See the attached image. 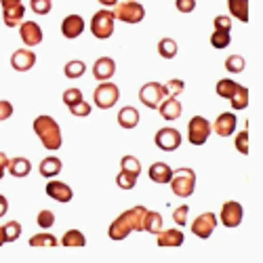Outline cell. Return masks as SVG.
I'll list each match as a JSON object with an SVG mask.
<instances>
[{
    "label": "cell",
    "instance_id": "1",
    "mask_svg": "<svg viewBox=\"0 0 263 263\" xmlns=\"http://www.w3.org/2000/svg\"><path fill=\"white\" fill-rule=\"evenodd\" d=\"M145 213H147V209L143 204H137L133 209L120 213L112 221V226H109L107 236L112 240H124V238H128V234H133V232H143Z\"/></svg>",
    "mask_w": 263,
    "mask_h": 263
},
{
    "label": "cell",
    "instance_id": "2",
    "mask_svg": "<svg viewBox=\"0 0 263 263\" xmlns=\"http://www.w3.org/2000/svg\"><path fill=\"white\" fill-rule=\"evenodd\" d=\"M34 133L40 139V143L45 145V149H49V152H57L63 143L61 128H59L57 120L47 116V114H42L34 120Z\"/></svg>",
    "mask_w": 263,
    "mask_h": 263
},
{
    "label": "cell",
    "instance_id": "3",
    "mask_svg": "<svg viewBox=\"0 0 263 263\" xmlns=\"http://www.w3.org/2000/svg\"><path fill=\"white\" fill-rule=\"evenodd\" d=\"M171 190L179 198H190L196 190V173L192 168H177L173 171V177L168 181Z\"/></svg>",
    "mask_w": 263,
    "mask_h": 263
},
{
    "label": "cell",
    "instance_id": "4",
    "mask_svg": "<svg viewBox=\"0 0 263 263\" xmlns=\"http://www.w3.org/2000/svg\"><path fill=\"white\" fill-rule=\"evenodd\" d=\"M114 28H116V17L109 9H101L93 15L91 19V32L95 38L99 40H105L114 34Z\"/></svg>",
    "mask_w": 263,
    "mask_h": 263
},
{
    "label": "cell",
    "instance_id": "5",
    "mask_svg": "<svg viewBox=\"0 0 263 263\" xmlns=\"http://www.w3.org/2000/svg\"><path fill=\"white\" fill-rule=\"evenodd\" d=\"M114 17L120 19L122 24H141L145 19V9L143 5H139L137 0H124V3H118L116 5V11H114Z\"/></svg>",
    "mask_w": 263,
    "mask_h": 263
},
{
    "label": "cell",
    "instance_id": "6",
    "mask_svg": "<svg viewBox=\"0 0 263 263\" xmlns=\"http://www.w3.org/2000/svg\"><path fill=\"white\" fill-rule=\"evenodd\" d=\"M120 99V91H118V86L114 82H109V80H103L97 89H95V95H93V101L99 109H109V107H114Z\"/></svg>",
    "mask_w": 263,
    "mask_h": 263
},
{
    "label": "cell",
    "instance_id": "7",
    "mask_svg": "<svg viewBox=\"0 0 263 263\" xmlns=\"http://www.w3.org/2000/svg\"><path fill=\"white\" fill-rule=\"evenodd\" d=\"M164 97H168V93H166V86L160 84V82H147V84L141 86V91H139L141 103L149 109H158V105L162 103Z\"/></svg>",
    "mask_w": 263,
    "mask_h": 263
},
{
    "label": "cell",
    "instance_id": "8",
    "mask_svg": "<svg viewBox=\"0 0 263 263\" xmlns=\"http://www.w3.org/2000/svg\"><path fill=\"white\" fill-rule=\"evenodd\" d=\"M211 124L204 116H194L187 124V139L192 145H204L211 137Z\"/></svg>",
    "mask_w": 263,
    "mask_h": 263
},
{
    "label": "cell",
    "instance_id": "9",
    "mask_svg": "<svg viewBox=\"0 0 263 263\" xmlns=\"http://www.w3.org/2000/svg\"><path fill=\"white\" fill-rule=\"evenodd\" d=\"M181 133L177 128H173V126H164L160 130H156V137H154V143L162 149V152H175V149H179L181 147Z\"/></svg>",
    "mask_w": 263,
    "mask_h": 263
},
{
    "label": "cell",
    "instance_id": "10",
    "mask_svg": "<svg viewBox=\"0 0 263 263\" xmlns=\"http://www.w3.org/2000/svg\"><path fill=\"white\" fill-rule=\"evenodd\" d=\"M217 223H219V219H217V215L215 213H202V215H198L192 221V234L194 236H198V238H202V240H206V238H211V234L215 232V228H217Z\"/></svg>",
    "mask_w": 263,
    "mask_h": 263
},
{
    "label": "cell",
    "instance_id": "11",
    "mask_svg": "<svg viewBox=\"0 0 263 263\" xmlns=\"http://www.w3.org/2000/svg\"><path fill=\"white\" fill-rule=\"evenodd\" d=\"M242 217H245V211H242V204L236 202V200H230L221 206V215L217 219L221 221L226 228H238L242 223Z\"/></svg>",
    "mask_w": 263,
    "mask_h": 263
},
{
    "label": "cell",
    "instance_id": "12",
    "mask_svg": "<svg viewBox=\"0 0 263 263\" xmlns=\"http://www.w3.org/2000/svg\"><path fill=\"white\" fill-rule=\"evenodd\" d=\"M19 38L24 40V45L28 49H32V47L40 45L45 36H42V30H40V26L36 24V21H21L19 24Z\"/></svg>",
    "mask_w": 263,
    "mask_h": 263
},
{
    "label": "cell",
    "instance_id": "13",
    "mask_svg": "<svg viewBox=\"0 0 263 263\" xmlns=\"http://www.w3.org/2000/svg\"><path fill=\"white\" fill-rule=\"evenodd\" d=\"M47 196H49L51 200H55V202H63L65 204V202H70L74 198V192H72V187L68 183L49 179V183H47Z\"/></svg>",
    "mask_w": 263,
    "mask_h": 263
},
{
    "label": "cell",
    "instance_id": "14",
    "mask_svg": "<svg viewBox=\"0 0 263 263\" xmlns=\"http://www.w3.org/2000/svg\"><path fill=\"white\" fill-rule=\"evenodd\" d=\"M158 112H160V116H162L164 120L173 122V120L181 118V114H183V105H181V101H179L177 97L168 95V97H164L162 103L158 105Z\"/></svg>",
    "mask_w": 263,
    "mask_h": 263
},
{
    "label": "cell",
    "instance_id": "15",
    "mask_svg": "<svg viewBox=\"0 0 263 263\" xmlns=\"http://www.w3.org/2000/svg\"><path fill=\"white\" fill-rule=\"evenodd\" d=\"M183 232L181 230H175V228H171V230H160L158 234H156V242H158V247L160 249H177V247H181L183 245Z\"/></svg>",
    "mask_w": 263,
    "mask_h": 263
},
{
    "label": "cell",
    "instance_id": "16",
    "mask_svg": "<svg viewBox=\"0 0 263 263\" xmlns=\"http://www.w3.org/2000/svg\"><path fill=\"white\" fill-rule=\"evenodd\" d=\"M34 63H36V55H34V51H30V49H17V51L11 55V65H13V70H17V72H28V70H32Z\"/></svg>",
    "mask_w": 263,
    "mask_h": 263
},
{
    "label": "cell",
    "instance_id": "17",
    "mask_svg": "<svg viewBox=\"0 0 263 263\" xmlns=\"http://www.w3.org/2000/svg\"><path fill=\"white\" fill-rule=\"evenodd\" d=\"M236 124H238L236 116H234L232 112H223V114H219V116H217L215 126H211V128L215 130L219 137H230V135L236 133Z\"/></svg>",
    "mask_w": 263,
    "mask_h": 263
},
{
    "label": "cell",
    "instance_id": "18",
    "mask_svg": "<svg viewBox=\"0 0 263 263\" xmlns=\"http://www.w3.org/2000/svg\"><path fill=\"white\" fill-rule=\"evenodd\" d=\"M84 19L80 15H68L63 19V24H61V34L68 38V40H74L78 38L82 32H84Z\"/></svg>",
    "mask_w": 263,
    "mask_h": 263
},
{
    "label": "cell",
    "instance_id": "19",
    "mask_svg": "<svg viewBox=\"0 0 263 263\" xmlns=\"http://www.w3.org/2000/svg\"><path fill=\"white\" fill-rule=\"evenodd\" d=\"M114 74H116V61H114L112 57H99V59L95 61V65H93V76H95L99 82L109 80Z\"/></svg>",
    "mask_w": 263,
    "mask_h": 263
},
{
    "label": "cell",
    "instance_id": "20",
    "mask_svg": "<svg viewBox=\"0 0 263 263\" xmlns=\"http://www.w3.org/2000/svg\"><path fill=\"white\" fill-rule=\"evenodd\" d=\"M147 175H149V179L154 181V183L164 185V183H168L171 177H173V168H171L166 162H154V164L149 166Z\"/></svg>",
    "mask_w": 263,
    "mask_h": 263
},
{
    "label": "cell",
    "instance_id": "21",
    "mask_svg": "<svg viewBox=\"0 0 263 263\" xmlns=\"http://www.w3.org/2000/svg\"><path fill=\"white\" fill-rule=\"evenodd\" d=\"M26 17V7L24 5H15V7H7L3 9V19H5V26L7 28H19V24L24 21Z\"/></svg>",
    "mask_w": 263,
    "mask_h": 263
},
{
    "label": "cell",
    "instance_id": "22",
    "mask_svg": "<svg viewBox=\"0 0 263 263\" xmlns=\"http://www.w3.org/2000/svg\"><path fill=\"white\" fill-rule=\"evenodd\" d=\"M61 168H63V162H61L57 156H47L45 160L40 162V166H38V173L42 175V177L53 179V177H57V175L61 173Z\"/></svg>",
    "mask_w": 263,
    "mask_h": 263
},
{
    "label": "cell",
    "instance_id": "23",
    "mask_svg": "<svg viewBox=\"0 0 263 263\" xmlns=\"http://www.w3.org/2000/svg\"><path fill=\"white\" fill-rule=\"evenodd\" d=\"M7 171L13 175V177L21 179V177H28L30 171H32V162L28 158H11L7 164Z\"/></svg>",
    "mask_w": 263,
    "mask_h": 263
},
{
    "label": "cell",
    "instance_id": "24",
    "mask_svg": "<svg viewBox=\"0 0 263 263\" xmlns=\"http://www.w3.org/2000/svg\"><path fill=\"white\" fill-rule=\"evenodd\" d=\"M118 124H120L122 128H126V130L135 128V126L139 124V112H137L135 107H130V105L122 107L120 112H118Z\"/></svg>",
    "mask_w": 263,
    "mask_h": 263
},
{
    "label": "cell",
    "instance_id": "25",
    "mask_svg": "<svg viewBox=\"0 0 263 263\" xmlns=\"http://www.w3.org/2000/svg\"><path fill=\"white\" fill-rule=\"evenodd\" d=\"M228 9L232 17L240 19L242 24H249V0H228Z\"/></svg>",
    "mask_w": 263,
    "mask_h": 263
},
{
    "label": "cell",
    "instance_id": "26",
    "mask_svg": "<svg viewBox=\"0 0 263 263\" xmlns=\"http://www.w3.org/2000/svg\"><path fill=\"white\" fill-rule=\"evenodd\" d=\"M86 245V238L80 230H68L63 236H61V247H68V249H80Z\"/></svg>",
    "mask_w": 263,
    "mask_h": 263
},
{
    "label": "cell",
    "instance_id": "27",
    "mask_svg": "<svg viewBox=\"0 0 263 263\" xmlns=\"http://www.w3.org/2000/svg\"><path fill=\"white\" fill-rule=\"evenodd\" d=\"M160 230H162V215L156 211H147L143 219V232H149L156 236Z\"/></svg>",
    "mask_w": 263,
    "mask_h": 263
},
{
    "label": "cell",
    "instance_id": "28",
    "mask_svg": "<svg viewBox=\"0 0 263 263\" xmlns=\"http://www.w3.org/2000/svg\"><path fill=\"white\" fill-rule=\"evenodd\" d=\"M249 97H251V93H249L247 86L238 84V89H236L234 95L230 97V103H232L234 109H245V107H249Z\"/></svg>",
    "mask_w": 263,
    "mask_h": 263
},
{
    "label": "cell",
    "instance_id": "29",
    "mask_svg": "<svg viewBox=\"0 0 263 263\" xmlns=\"http://www.w3.org/2000/svg\"><path fill=\"white\" fill-rule=\"evenodd\" d=\"M177 51H179V47L173 38H162L158 42V53H160L162 59H175L177 57Z\"/></svg>",
    "mask_w": 263,
    "mask_h": 263
},
{
    "label": "cell",
    "instance_id": "30",
    "mask_svg": "<svg viewBox=\"0 0 263 263\" xmlns=\"http://www.w3.org/2000/svg\"><path fill=\"white\" fill-rule=\"evenodd\" d=\"M65 76H68L70 80H76V78H82L84 72H86V63L80 61V59H74V61H68L65 63V68H63Z\"/></svg>",
    "mask_w": 263,
    "mask_h": 263
},
{
    "label": "cell",
    "instance_id": "31",
    "mask_svg": "<svg viewBox=\"0 0 263 263\" xmlns=\"http://www.w3.org/2000/svg\"><path fill=\"white\" fill-rule=\"evenodd\" d=\"M232 45V36L230 32H221V30H215L211 34V47L213 49H228Z\"/></svg>",
    "mask_w": 263,
    "mask_h": 263
},
{
    "label": "cell",
    "instance_id": "32",
    "mask_svg": "<svg viewBox=\"0 0 263 263\" xmlns=\"http://www.w3.org/2000/svg\"><path fill=\"white\" fill-rule=\"evenodd\" d=\"M238 89V82L236 80H230V78H223L217 82V95L221 99H230L234 95V91Z\"/></svg>",
    "mask_w": 263,
    "mask_h": 263
},
{
    "label": "cell",
    "instance_id": "33",
    "mask_svg": "<svg viewBox=\"0 0 263 263\" xmlns=\"http://www.w3.org/2000/svg\"><path fill=\"white\" fill-rule=\"evenodd\" d=\"M0 228H3L5 242H15V240L21 236V223L19 221H7L5 226H0Z\"/></svg>",
    "mask_w": 263,
    "mask_h": 263
},
{
    "label": "cell",
    "instance_id": "34",
    "mask_svg": "<svg viewBox=\"0 0 263 263\" xmlns=\"http://www.w3.org/2000/svg\"><path fill=\"white\" fill-rule=\"evenodd\" d=\"M30 247H34V249H38V247L53 249V247H57V238L53 234H36V236L30 238Z\"/></svg>",
    "mask_w": 263,
    "mask_h": 263
},
{
    "label": "cell",
    "instance_id": "35",
    "mask_svg": "<svg viewBox=\"0 0 263 263\" xmlns=\"http://www.w3.org/2000/svg\"><path fill=\"white\" fill-rule=\"evenodd\" d=\"M245 68H247V61H245L242 55H230V57L226 59V70L232 72V74L245 72Z\"/></svg>",
    "mask_w": 263,
    "mask_h": 263
},
{
    "label": "cell",
    "instance_id": "36",
    "mask_svg": "<svg viewBox=\"0 0 263 263\" xmlns=\"http://www.w3.org/2000/svg\"><path fill=\"white\" fill-rule=\"evenodd\" d=\"M116 185L120 190H133L137 185V175L128 173V171H120L118 177H116Z\"/></svg>",
    "mask_w": 263,
    "mask_h": 263
},
{
    "label": "cell",
    "instance_id": "37",
    "mask_svg": "<svg viewBox=\"0 0 263 263\" xmlns=\"http://www.w3.org/2000/svg\"><path fill=\"white\" fill-rule=\"evenodd\" d=\"M68 109H70V114H72V116H80V118H84V116H89V114H91V103H89V101H84V99H80V101L68 105Z\"/></svg>",
    "mask_w": 263,
    "mask_h": 263
},
{
    "label": "cell",
    "instance_id": "38",
    "mask_svg": "<svg viewBox=\"0 0 263 263\" xmlns=\"http://www.w3.org/2000/svg\"><path fill=\"white\" fill-rule=\"evenodd\" d=\"M120 168H122V171H128V173H133V175H137V177H139V173H141V162H139L135 156H124V158L120 160Z\"/></svg>",
    "mask_w": 263,
    "mask_h": 263
},
{
    "label": "cell",
    "instance_id": "39",
    "mask_svg": "<svg viewBox=\"0 0 263 263\" xmlns=\"http://www.w3.org/2000/svg\"><path fill=\"white\" fill-rule=\"evenodd\" d=\"M236 149L240 152L242 156H249V128H245V130H240V133L236 135Z\"/></svg>",
    "mask_w": 263,
    "mask_h": 263
},
{
    "label": "cell",
    "instance_id": "40",
    "mask_svg": "<svg viewBox=\"0 0 263 263\" xmlns=\"http://www.w3.org/2000/svg\"><path fill=\"white\" fill-rule=\"evenodd\" d=\"M36 223L40 226V228H45V230H49L53 223H55V213L53 211H49V209H45V211H40L38 215H36Z\"/></svg>",
    "mask_w": 263,
    "mask_h": 263
},
{
    "label": "cell",
    "instance_id": "41",
    "mask_svg": "<svg viewBox=\"0 0 263 263\" xmlns=\"http://www.w3.org/2000/svg\"><path fill=\"white\" fill-rule=\"evenodd\" d=\"M187 213H190V206L187 204H181V206H177L173 211V221L177 223L179 228H183L185 223H187Z\"/></svg>",
    "mask_w": 263,
    "mask_h": 263
},
{
    "label": "cell",
    "instance_id": "42",
    "mask_svg": "<svg viewBox=\"0 0 263 263\" xmlns=\"http://www.w3.org/2000/svg\"><path fill=\"white\" fill-rule=\"evenodd\" d=\"M30 5H32V11H34L36 15H49L51 9H53L51 0H32Z\"/></svg>",
    "mask_w": 263,
    "mask_h": 263
},
{
    "label": "cell",
    "instance_id": "43",
    "mask_svg": "<svg viewBox=\"0 0 263 263\" xmlns=\"http://www.w3.org/2000/svg\"><path fill=\"white\" fill-rule=\"evenodd\" d=\"M164 86H166V93H168V95L177 97V95H181V93H183L185 82H183V80H179V78H173V80H168Z\"/></svg>",
    "mask_w": 263,
    "mask_h": 263
},
{
    "label": "cell",
    "instance_id": "44",
    "mask_svg": "<svg viewBox=\"0 0 263 263\" xmlns=\"http://www.w3.org/2000/svg\"><path fill=\"white\" fill-rule=\"evenodd\" d=\"M213 28L215 30H221V32H232V19L228 15H217L213 19Z\"/></svg>",
    "mask_w": 263,
    "mask_h": 263
},
{
    "label": "cell",
    "instance_id": "45",
    "mask_svg": "<svg viewBox=\"0 0 263 263\" xmlns=\"http://www.w3.org/2000/svg\"><path fill=\"white\" fill-rule=\"evenodd\" d=\"M80 99H82V91L80 89H68L63 93V103L65 105H72V103H76Z\"/></svg>",
    "mask_w": 263,
    "mask_h": 263
},
{
    "label": "cell",
    "instance_id": "46",
    "mask_svg": "<svg viewBox=\"0 0 263 263\" xmlns=\"http://www.w3.org/2000/svg\"><path fill=\"white\" fill-rule=\"evenodd\" d=\"M13 112H15V107H13V103L11 101H0V122L3 120H9L11 116H13Z\"/></svg>",
    "mask_w": 263,
    "mask_h": 263
},
{
    "label": "cell",
    "instance_id": "47",
    "mask_svg": "<svg viewBox=\"0 0 263 263\" xmlns=\"http://www.w3.org/2000/svg\"><path fill=\"white\" fill-rule=\"evenodd\" d=\"M175 7L179 13H192L196 9V0H175Z\"/></svg>",
    "mask_w": 263,
    "mask_h": 263
},
{
    "label": "cell",
    "instance_id": "48",
    "mask_svg": "<svg viewBox=\"0 0 263 263\" xmlns=\"http://www.w3.org/2000/svg\"><path fill=\"white\" fill-rule=\"evenodd\" d=\"M7 164H9L7 154H3V152H0V179L5 177V173H7Z\"/></svg>",
    "mask_w": 263,
    "mask_h": 263
},
{
    "label": "cell",
    "instance_id": "49",
    "mask_svg": "<svg viewBox=\"0 0 263 263\" xmlns=\"http://www.w3.org/2000/svg\"><path fill=\"white\" fill-rule=\"evenodd\" d=\"M9 211V200H7V196L0 194V217H5Z\"/></svg>",
    "mask_w": 263,
    "mask_h": 263
},
{
    "label": "cell",
    "instance_id": "50",
    "mask_svg": "<svg viewBox=\"0 0 263 263\" xmlns=\"http://www.w3.org/2000/svg\"><path fill=\"white\" fill-rule=\"evenodd\" d=\"M97 3H99L101 7H105V9H109V7H116L118 0H97Z\"/></svg>",
    "mask_w": 263,
    "mask_h": 263
},
{
    "label": "cell",
    "instance_id": "51",
    "mask_svg": "<svg viewBox=\"0 0 263 263\" xmlns=\"http://www.w3.org/2000/svg\"><path fill=\"white\" fill-rule=\"evenodd\" d=\"M21 0H0V5H3V9H7V7H15V5H19Z\"/></svg>",
    "mask_w": 263,
    "mask_h": 263
},
{
    "label": "cell",
    "instance_id": "52",
    "mask_svg": "<svg viewBox=\"0 0 263 263\" xmlns=\"http://www.w3.org/2000/svg\"><path fill=\"white\" fill-rule=\"evenodd\" d=\"M5 245V238H3V228H0V247Z\"/></svg>",
    "mask_w": 263,
    "mask_h": 263
}]
</instances>
